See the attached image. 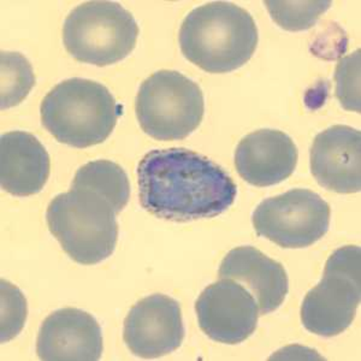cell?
I'll return each instance as SVG.
<instances>
[{
	"label": "cell",
	"mask_w": 361,
	"mask_h": 361,
	"mask_svg": "<svg viewBox=\"0 0 361 361\" xmlns=\"http://www.w3.org/2000/svg\"><path fill=\"white\" fill-rule=\"evenodd\" d=\"M140 204L171 222L217 217L235 202L238 187L219 165L187 149H154L137 166Z\"/></svg>",
	"instance_id": "cell-1"
},
{
	"label": "cell",
	"mask_w": 361,
	"mask_h": 361,
	"mask_svg": "<svg viewBox=\"0 0 361 361\" xmlns=\"http://www.w3.org/2000/svg\"><path fill=\"white\" fill-rule=\"evenodd\" d=\"M258 40L253 17L228 1L194 8L182 22L178 37L183 56L211 74H226L245 66Z\"/></svg>",
	"instance_id": "cell-2"
},
{
	"label": "cell",
	"mask_w": 361,
	"mask_h": 361,
	"mask_svg": "<svg viewBox=\"0 0 361 361\" xmlns=\"http://www.w3.org/2000/svg\"><path fill=\"white\" fill-rule=\"evenodd\" d=\"M42 126L59 142L86 148L110 136L122 106L102 83L69 78L46 94L40 107Z\"/></svg>",
	"instance_id": "cell-3"
},
{
	"label": "cell",
	"mask_w": 361,
	"mask_h": 361,
	"mask_svg": "<svg viewBox=\"0 0 361 361\" xmlns=\"http://www.w3.org/2000/svg\"><path fill=\"white\" fill-rule=\"evenodd\" d=\"M117 214L110 200L102 194L86 188H70L51 202L46 219L49 231L70 258L82 265H94L115 250Z\"/></svg>",
	"instance_id": "cell-4"
},
{
	"label": "cell",
	"mask_w": 361,
	"mask_h": 361,
	"mask_svg": "<svg viewBox=\"0 0 361 361\" xmlns=\"http://www.w3.org/2000/svg\"><path fill=\"white\" fill-rule=\"evenodd\" d=\"M139 25L132 13L114 1H87L66 17L63 42L78 62L106 66L123 61L135 49Z\"/></svg>",
	"instance_id": "cell-5"
},
{
	"label": "cell",
	"mask_w": 361,
	"mask_h": 361,
	"mask_svg": "<svg viewBox=\"0 0 361 361\" xmlns=\"http://www.w3.org/2000/svg\"><path fill=\"white\" fill-rule=\"evenodd\" d=\"M140 127L153 139L171 141L190 135L202 123L205 104L200 87L173 70H159L136 95Z\"/></svg>",
	"instance_id": "cell-6"
},
{
	"label": "cell",
	"mask_w": 361,
	"mask_h": 361,
	"mask_svg": "<svg viewBox=\"0 0 361 361\" xmlns=\"http://www.w3.org/2000/svg\"><path fill=\"white\" fill-rule=\"evenodd\" d=\"M360 248L341 247L325 264L324 275L307 293L301 322L310 333L334 337L353 323L360 304Z\"/></svg>",
	"instance_id": "cell-7"
},
{
	"label": "cell",
	"mask_w": 361,
	"mask_h": 361,
	"mask_svg": "<svg viewBox=\"0 0 361 361\" xmlns=\"http://www.w3.org/2000/svg\"><path fill=\"white\" fill-rule=\"evenodd\" d=\"M252 222L259 236L282 248H306L328 233L330 206L312 190L292 189L260 202Z\"/></svg>",
	"instance_id": "cell-8"
},
{
	"label": "cell",
	"mask_w": 361,
	"mask_h": 361,
	"mask_svg": "<svg viewBox=\"0 0 361 361\" xmlns=\"http://www.w3.org/2000/svg\"><path fill=\"white\" fill-rule=\"evenodd\" d=\"M202 331L226 345H238L255 333L259 307L255 296L236 281L221 279L200 294L195 302Z\"/></svg>",
	"instance_id": "cell-9"
},
{
	"label": "cell",
	"mask_w": 361,
	"mask_h": 361,
	"mask_svg": "<svg viewBox=\"0 0 361 361\" xmlns=\"http://www.w3.org/2000/svg\"><path fill=\"white\" fill-rule=\"evenodd\" d=\"M124 342L136 357L156 359L180 348L185 326L180 304L163 294L140 300L124 322Z\"/></svg>",
	"instance_id": "cell-10"
},
{
	"label": "cell",
	"mask_w": 361,
	"mask_h": 361,
	"mask_svg": "<svg viewBox=\"0 0 361 361\" xmlns=\"http://www.w3.org/2000/svg\"><path fill=\"white\" fill-rule=\"evenodd\" d=\"M37 352L42 360H100L102 328L94 317L82 310H58L44 320L37 335Z\"/></svg>",
	"instance_id": "cell-11"
},
{
	"label": "cell",
	"mask_w": 361,
	"mask_h": 361,
	"mask_svg": "<svg viewBox=\"0 0 361 361\" xmlns=\"http://www.w3.org/2000/svg\"><path fill=\"white\" fill-rule=\"evenodd\" d=\"M311 173L322 187L341 194L361 188V134L334 126L316 136L310 151Z\"/></svg>",
	"instance_id": "cell-12"
},
{
	"label": "cell",
	"mask_w": 361,
	"mask_h": 361,
	"mask_svg": "<svg viewBox=\"0 0 361 361\" xmlns=\"http://www.w3.org/2000/svg\"><path fill=\"white\" fill-rule=\"evenodd\" d=\"M298 157L290 136L276 129H260L240 141L235 166L250 185L269 187L283 182L294 173Z\"/></svg>",
	"instance_id": "cell-13"
},
{
	"label": "cell",
	"mask_w": 361,
	"mask_h": 361,
	"mask_svg": "<svg viewBox=\"0 0 361 361\" xmlns=\"http://www.w3.org/2000/svg\"><path fill=\"white\" fill-rule=\"evenodd\" d=\"M218 275L246 284L258 304L259 313L274 312L288 294V276L283 265L252 246L236 247L223 259Z\"/></svg>",
	"instance_id": "cell-14"
},
{
	"label": "cell",
	"mask_w": 361,
	"mask_h": 361,
	"mask_svg": "<svg viewBox=\"0 0 361 361\" xmlns=\"http://www.w3.org/2000/svg\"><path fill=\"white\" fill-rule=\"evenodd\" d=\"M49 176V156L35 136L5 133L0 139V183L5 192L28 197L44 188Z\"/></svg>",
	"instance_id": "cell-15"
},
{
	"label": "cell",
	"mask_w": 361,
	"mask_h": 361,
	"mask_svg": "<svg viewBox=\"0 0 361 361\" xmlns=\"http://www.w3.org/2000/svg\"><path fill=\"white\" fill-rule=\"evenodd\" d=\"M70 188H86L110 200L116 212L121 214L130 197L127 173L110 160L90 161L78 169Z\"/></svg>",
	"instance_id": "cell-16"
},
{
	"label": "cell",
	"mask_w": 361,
	"mask_h": 361,
	"mask_svg": "<svg viewBox=\"0 0 361 361\" xmlns=\"http://www.w3.org/2000/svg\"><path fill=\"white\" fill-rule=\"evenodd\" d=\"M35 85L33 68L18 52H1V109L16 106Z\"/></svg>",
	"instance_id": "cell-17"
},
{
	"label": "cell",
	"mask_w": 361,
	"mask_h": 361,
	"mask_svg": "<svg viewBox=\"0 0 361 361\" xmlns=\"http://www.w3.org/2000/svg\"><path fill=\"white\" fill-rule=\"evenodd\" d=\"M271 18L290 32L306 30L316 25L331 1H265Z\"/></svg>",
	"instance_id": "cell-18"
},
{
	"label": "cell",
	"mask_w": 361,
	"mask_h": 361,
	"mask_svg": "<svg viewBox=\"0 0 361 361\" xmlns=\"http://www.w3.org/2000/svg\"><path fill=\"white\" fill-rule=\"evenodd\" d=\"M360 51L343 58L337 66V98L342 107L352 111L360 112L359 99V69H360Z\"/></svg>",
	"instance_id": "cell-19"
},
{
	"label": "cell",
	"mask_w": 361,
	"mask_h": 361,
	"mask_svg": "<svg viewBox=\"0 0 361 361\" xmlns=\"http://www.w3.org/2000/svg\"><path fill=\"white\" fill-rule=\"evenodd\" d=\"M1 342H6L21 331L27 308L22 293L5 281H1Z\"/></svg>",
	"instance_id": "cell-20"
}]
</instances>
